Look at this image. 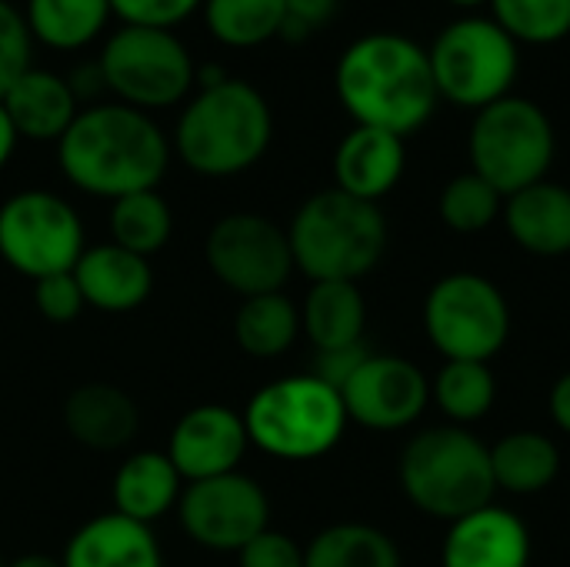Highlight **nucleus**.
<instances>
[{
	"label": "nucleus",
	"instance_id": "27",
	"mask_svg": "<svg viewBox=\"0 0 570 567\" xmlns=\"http://www.w3.org/2000/svg\"><path fill=\"white\" fill-rule=\"evenodd\" d=\"M304 567H401L394 538L374 525H331L307 548Z\"/></svg>",
	"mask_w": 570,
	"mask_h": 567
},
{
	"label": "nucleus",
	"instance_id": "21",
	"mask_svg": "<svg viewBox=\"0 0 570 567\" xmlns=\"http://www.w3.org/2000/svg\"><path fill=\"white\" fill-rule=\"evenodd\" d=\"M63 424L70 438L90 451H120L140 428L137 404L114 384H80L63 404Z\"/></svg>",
	"mask_w": 570,
	"mask_h": 567
},
{
	"label": "nucleus",
	"instance_id": "38",
	"mask_svg": "<svg viewBox=\"0 0 570 567\" xmlns=\"http://www.w3.org/2000/svg\"><path fill=\"white\" fill-rule=\"evenodd\" d=\"M284 7H287V17H284L281 37L287 43H301L314 30L331 23V17L337 13L341 0H284Z\"/></svg>",
	"mask_w": 570,
	"mask_h": 567
},
{
	"label": "nucleus",
	"instance_id": "42",
	"mask_svg": "<svg viewBox=\"0 0 570 567\" xmlns=\"http://www.w3.org/2000/svg\"><path fill=\"white\" fill-rule=\"evenodd\" d=\"M7 567H63V561H60V558H50V555L33 551V555H20L17 561H10Z\"/></svg>",
	"mask_w": 570,
	"mask_h": 567
},
{
	"label": "nucleus",
	"instance_id": "13",
	"mask_svg": "<svg viewBox=\"0 0 570 567\" xmlns=\"http://www.w3.org/2000/svg\"><path fill=\"white\" fill-rule=\"evenodd\" d=\"M177 518L187 538L207 551H240L271 528L267 491L240 471L190 481L177 501Z\"/></svg>",
	"mask_w": 570,
	"mask_h": 567
},
{
	"label": "nucleus",
	"instance_id": "41",
	"mask_svg": "<svg viewBox=\"0 0 570 567\" xmlns=\"http://www.w3.org/2000/svg\"><path fill=\"white\" fill-rule=\"evenodd\" d=\"M17 130H13V124H10V117H7V110H3V104H0V170L7 167V160H10V154H13V147H17Z\"/></svg>",
	"mask_w": 570,
	"mask_h": 567
},
{
	"label": "nucleus",
	"instance_id": "25",
	"mask_svg": "<svg viewBox=\"0 0 570 567\" xmlns=\"http://www.w3.org/2000/svg\"><path fill=\"white\" fill-rule=\"evenodd\" d=\"M494 485L508 495H538L554 485L561 471L558 444L541 431H514L504 434L491 448Z\"/></svg>",
	"mask_w": 570,
	"mask_h": 567
},
{
	"label": "nucleus",
	"instance_id": "28",
	"mask_svg": "<svg viewBox=\"0 0 570 567\" xmlns=\"http://www.w3.org/2000/svg\"><path fill=\"white\" fill-rule=\"evenodd\" d=\"M110 17V0H27L30 37L53 50L90 43Z\"/></svg>",
	"mask_w": 570,
	"mask_h": 567
},
{
	"label": "nucleus",
	"instance_id": "9",
	"mask_svg": "<svg viewBox=\"0 0 570 567\" xmlns=\"http://www.w3.org/2000/svg\"><path fill=\"white\" fill-rule=\"evenodd\" d=\"M424 331L444 361L491 364L511 338V307L494 281L458 271L428 291Z\"/></svg>",
	"mask_w": 570,
	"mask_h": 567
},
{
	"label": "nucleus",
	"instance_id": "32",
	"mask_svg": "<svg viewBox=\"0 0 570 567\" xmlns=\"http://www.w3.org/2000/svg\"><path fill=\"white\" fill-rule=\"evenodd\" d=\"M488 7L518 47H551L570 33V0H491Z\"/></svg>",
	"mask_w": 570,
	"mask_h": 567
},
{
	"label": "nucleus",
	"instance_id": "14",
	"mask_svg": "<svg viewBox=\"0 0 570 567\" xmlns=\"http://www.w3.org/2000/svg\"><path fill=\"white\" fill-rule=\"evenodd\" d=\"M341 401L347 421H357L371 431H401L424 414L431 401V381L407 358L371 354L341 388Z\"/></svg>",
	"mask_w": 570,
	"mask_h": 567
},
{
	"label": "nucleus",
	"instance_id": "4",
	"mask_svg": "<svg viewBox=\"0 0 570 567\" xmlns=\"http://www.w3.org/2000/svg\"><path fill=\"white\" fill-rule=\"evenodd\" d=\"M294 267L317 281L367 277L387 251V221L377 204L357 201L337 187L307 197L287 227Z\"/></svg>",
	"mask_w": 570,
	"mask_h": 567
},
{
	"label": "nucleus",
	"instance_id": "1",
	"mask_svg": "<svg viewBox=\"0 0 570 567\" xmlns=\"http://www.w3.org/2000/svg\"><path fill=\"white\" fill-rule=\"evenodd\" d=\"M57 160L77 190L120 201L137 190H157L170 164V144L144 110L120 100L94 104L57 140Z\"/></svg>",
	"mask_w": 570,
	"mask_h": 567
},
{
	"label": "nucleus",
	"instance_id": "6",
	"mask_svg": "<svg viewBox=\"0 0 570 567\" xmlns=\"http://www.w3.org/2000/svg\"><path fill=\"white\" fill-rule=\"evenodd\" d=\"M247 438L277 461H314L337 448L347 428L344 401L314 374L264 384L244 408Z\"/></svg>",
	"mask_w": 570,
	"mask_h": 567
},
{
	"label": "nucleus",
	"instance_id": "24",
	"mask_svg": "<svg viewBox=\"0 0 570 567\" xmlns=\"http://www.w3.org/2000/svg\"><path fill=\"white\" fill-rule=\"evenodd\" d=\"M367 304L351 281H317L301 307V331L317 351H334L364 341Z\"/></svg>",
	"mask_w": 570,
	"mask_h": 567
},
{
	"label": "nucleus",
	"instance_id": "18",
	"mask_svg": "<svg viewBox=\"0 0 570 567\" xmlns=\"http://www.w3.org/2000/svg\"><path fill=\"white\" fill-rule=\"evenodd\" d=\"M73 277L83 294V304L104 314L137 311L154 291L150 261L117 247L114 241L87 247L73 267Z\"/></svg>",
	"mask_w": 570,
	"mask_h": 567
},
{
	"label": "nucleus",
	"instance_id": "37",
	"mask_svg": "<svg viewBox=\"0 0 570 567\" xmlns=\"http://www.w3.org/2000/svg\"><path fill=\"white\" fill-rule=\"evenodd\" d=\"M240 567H304V548L284 531H261L250 545L237 551Z\"/></svg>",
	"mask_w": 570,
	"mask_h": 567
},
{
	"label": "nucleus",
	"instance_id": "12",
	"mask_svg": "<svg viewBox=\"0 0 570 567\" xmlns=\"http://www.w3.org/2000/svg\"><path fill=\"white\" fill-rule=\"evenodd\" d=\"M204 261L210 274L240 297L277 294L294 271L287 231L250 211L227 214L207 231Z\"/></svg>",
	"mask_w": 570,
	"mask_h": 567
},
{
	"label": "nucleus",
	"instance_id": "40",
	"mask_svg": "<svg viewBox=\"0 0 570 567\" xmlns=\"http://www.w3.org/2000/svg\"><path fill=\"white\" fill-rule=\"evenodd\" d=\"M551 418L564 434H570V371L561 374L551 388Z\"/></svg>",
	"mask_w": 570,
	"mask_h": 567
},
{
	"label": "nucleus",
	"instance_id": "43",
	"mask_svg": "<svg viewBox=\"0 0 570 567\" xmlns=\"http://www.w3.org/2000/svg\"><path fill=\"white\" fill-rule=\"evenodd\" d=\"M448 3L464 7V10H474V7H484V3H491V0H448Z\"/></svg>",
	"mask_w": 570,
	"mask_h": 567
},
{
	"label": "nucleus",
	"instance_id": "30",
	"mask_svg": "<svg viewBox=\"0 0 570 567\" xmlns=\"http://www.w3.org/2000/svg\"><path fill=\"white\" fill-rule=\"evenodd\" d=\"M431 398L458 428H464L481 421L494 408L498 381L481 361H444L431 384Z\"/></svg>",
	"mask_w": 570,
	"mask_h": 567
},
{
	"label": "nucleus",
	"instance_id": "17",
	"mask_svg": "<svg viewBox=\"0 0 570 567\" xmlns=\"http://www.w3.org/2000/svg\"><path fill=\"white\" fill-rule=\"evenodd\" d=\"M404 164V137L377 127H354L334 150V180L337 190L377 204L401 184Z\"/></svg>",
	"mask_w": 570,
	"mask_h": 567
},
{
	"label": "nucleus",
	"instance_id": "5",
	"mask_svg": "<svg viewBox=\"0 0 570 567\" xmlns=\"http://www.w3.org/2000/svg\"><path fill=\"white\" fill-rule=\"evenodd\" d=\"M401 488L407 501L438 521H458L494 505L491 448L468 428L444 424L414 434L401 454Z\"/></svg>",
	"mask_w": 570,
	"mask_h": 567
},
{
	"label": "nucleus",
	"instance_id": "20",
	"mask_svg": "<svg viewBox=\"0 0 570 567\" xmlns=\"http://www.w3.org/2000/svg\"><path fill=\"white\" fill-rule=\"evenodd\" d=\"M60 561L63 567H164V551L147 525L107 511L70 535Z\"/></svg>",
	"mask_w": 570,
	"mask_h": 567
},
{
	"label": "nucleus",
	"instance_id": "23",
	"mask_svg": "<svg viewBox=\"0 0 570 567\" xmlns=\"http://www.w3.org/2000/svg\"><path fill=\"white\" fill-rule=\"evenodd\" d=\"M110 495L117 515L150 528L177 508L184 495V478L167 458V451H134L117 468Z\"/></svg>",
	"mask_w": 570,
	"mask_h": 567
},
{
	"label": "nucleus",
	"instance_id": "35",
	"mask_svg": "<svg viewBox=\"0 0 570 567\" xmlns=\"http://www.w3.org/2000/svg\"><path fill=\"white\" fill-rule=\"evenodd\" d=\"M204 0H110V13L124 20V27H157L174 30L184 23Z\"/></svg>",
	"mask_w": 570,
	"mask_h": 567
},
{
	"label": "nucleus",
	"instance_id": "16",
	"mask_svg": "<svg viewBox=\"0 0 570 567\" xmlns=\"http://www.w3.org/2000/svg\"><path fill=\"white\" fill-rule=\"evenodd\" d=\"M444 567H528L531 565V531L528 525L498 505L471 511L451 521L441 548Z\"/></svg>",
	"mask_w": 570,
	"mask_h": 567
},
{
	"label": "nucleus",
	"instance_id": "2",
	"mask_svg": "<svg viewBox=\"0 0 570 567\" xmlns=\"http://www.w3.org/2000/svg\"><path fill=\"white\" fill-rule=\"evenodd\" d=\"M334 90L357 127L397 137L421 130L441 100L428 47L391 30L364 33L341 53Z\"/></svg>",
	"mask_w": 570,
	"mask_h": 567
},
{
	"label": "nucleus",
	"instance_id": "3",
	"mask_svg": "<svg viewBox=\"0 0 570 567\" xmlns=\"http://www.w3.org/2000/svg\"><path fill=\"white\" fill-rule=\"evenodd\" d=\"M271 137L274 114L264 94L247 80L227 77L187 104L174 130V150L204 177H234L267 154Z\"/></svg>",
	"mask_w": 570,
	"mask_h": 567
},
{
	"label": "nucleus",
	"instance_id": "19",
	"mask_svg": "<svg viewBox=\"0 0 570 567\" xmlns=\"http://www.w3.org/2000/svg\"><path fill=\"white\" fill-rule=\"evenodd\" d=\"M504 227L511 241L534 257L570 254V187L538 180L504 197Z\"/></svg>",
	"mask_w": 570,
	"mask_h": 567
},
{
	"label": "nucleus",
	"instance_id": "29",
	"mask_svg": "<svg viewBox=\"0 0 570 567\" xmlns=\"http://www.w3.org/2000/svg\"><path fill=\"white\" fill-rule=\"evenodd\" d=\"M174 231L170 204L157 190H137L110 201V241L137 257H154L167 247Z\"/></svg>",
	"mask_w": 570,
	"mask_h": 567
},
{
	"label": "nucleus",
	"instance_id": "8",
	"mask_svg": "<svg viewBox=\"0 0 570 567\" xmlns=\"http://www.w3.org/2000/svg\"><path fill=\"white\" fill-rule=\"evenodd\" d=\"M468 154L471 170L501 197H511L538 180H548L558 154L554 124L541 104L511 94L474 114Z\"/></svg>",
	"mask_w": 570,
	"mask_h": 567
},
{
	"label": "nucleus",
	"instance_id": "10",
	"mask_svg": "<svg viewBox=\"0 0 570 567\" xmlns=\"http://www.w3.org/2000/svg\"><path fill=\"white\" fill-rule=\"evenodd\" d=\"M100 74L107 90L120 104L137 110L174 107L194 87V60L174 30L157 27H120L100 53Z\"/></svg>",
	"mask_w": 570,
	"mask_h": 567
},
{
	"label": "nucleus",
	"instance_id": "7",
	"mask_svg": "<svg viewBox=\"0 0 570 567\" xmlns=\"http://www.w3.org/2000/svg\"><path fill=\"white\" fill-rule=\"evenodd\" d=\"M438 97L464 107L484 110L514 94L521 74V47L494 23V17H461L451 20L428 47Z\"/></svg>",
	"mask_w": 570,
	"mask_h": 567
},
{
	"label": "nucleus",
	"instance_id": "34",
	"mask_svg": "<svg viewBox=\"0 0 570 567\" xmlns=\"http://www.w3.org/2000/svg\"><path fill=\"white\" fill-rule=\"evenodd\" d=\"M30 27L23 20V13L0 0V97L13 87V80L20 74L30 70Z\"/></svg>",
	"mask_w": 570,
	"mask_h": 567
},
{
	"label": "nucleus",
	"instance_id": "11",
	"mask_svg": "<svg viewBox=\"0 0 570 567\" xmlns=\"http://www.w3.org/2000/svg\"><path fill=\"white\" fill-rule=\"evenodd\" d=\"M87 251L77 211L50 190H20L0 204V257L23 277L70 274Z\"/></svg>",
	"mask_w": 570,
	"mask_h": 567
},
{
	"label": "nucleus",
	"instance_id": "26",
	"mask_svg": "<svg viewBox=\"0 0 570 567\" xmlns=\"http://www.w3.org/2000/svg\"><path fill=\"white\" fill-rule=\"evenodd\" d=\"M297 334H301V311L284 291L244 297V304L234 314V341L240 344L244 354L257 361L287 354Z\"/></svg>",
	"mask_w": 570,
	"mask_h": 567
},
{
	"label": "nucleus",
	"instance_id": "36",
	"mask_svg": "<svg viewBox=\"0 0 570 567\" xmlns=\"http://www.w3.org/2000/svg\"><path fill=\"white\" fill-rule=\"evenodd\" d=\"M33 301H37V311H40L50 324H70V321H77L80 311L87 307V304H83V294H80V287H77L73 271H70V274H53V277L33 281Z\"/></svg>",
	"mask_w": 570,
	"mask_h": 567
},
{
	"label": "nucleus",
	"instance_id": "31",
	"mask_svg": "<svg viewBox=\"0 0 570 567\" xmlns=\"http://www.w3.org/2000/svg\"><path fill=\"white\" fill-rule=\"evenodd\" d=\"M284 17V0H204L207 27L227 47H261L281 37Z\"/></svg>",
	"mask_w": 570,
	"mask_h": 567
},
{
	"label": "nucleus",
	"instance_id": "15",
	"mask_svg": "<svg viewBox=\"0 0 570 567\" xmlns=\"http://www.w3.org/2000/svg\"><path fill=\"white\" fill-rule=\"evenodd\" d=\"M250 448L244 414H237L227 404H197L170 431L167 458L180 471V478L207 481L220 478L240 468L244 454Z\"/></svg>",
	"mask_w": 570,
	"mask_h": 567
},
{
	"label": "nucleus",
	"instance_id": "44",
	"mask_svg": "<svg viewBox=\"0 0 570 567\" xmlns=\"http://www.w3.org/2000/svg\"><path fill=\"white\" fill-rule=\"evenodd\" d=\"M0 567H7V565H3V561H0Z\"/></svg>",
	"mask_w": 570,
	"mask_h": 567
},
{
	"label": "nucleus",
	"instance_id": "22",
	"mask_svg": "<svg viewBox=\"0 0 570 567\" xmlns=\"http://www.w3.org/2000/svg\"><path fill=\"white\" fill-rule=\"evenodd\" d=\"M17 137L27 140H60L73 124L77 94L70 84L50 70H27L13 80V87L0 97Z\"/></svg>",
	"mask_w": 570,
	"mask_h": 567
},
{
	"label": "nucleus",
	"instance_id": "39",
	"mask_svg": "<svg viewBox=\"0 0 570 567\" xmlns=\"http://www.w3.org/2000/svg\"><path fill=\"white\" fill-rule=\"evenodd\" d=\"M371 358V348L361 344H347V348H334V351H317L314 358V378L324 381L327 388H334L341 394V388L354 378V371Z\"/></svg>",
	"mask_w": 570,
	"mask_h": 567
},
{
	"label": "nucleus",
	"instance_id": "33",
	"mask_svg": "<svg viewBox=\"0 0 570 567\" xmlns=\"http://www.w3.org/2000/svg\"><path fill=\"white\" fill-rule=\"evenodd\" d=\"M441 221L458 231V234H478L484 227H491L501 211H504V197L474 170H464L458 177L448 180V187L441 190L438 201Z\"/></svg>",
	"mask_w": 570,
	"mask_h": 567
}]
</instances>
